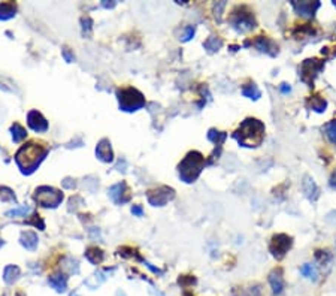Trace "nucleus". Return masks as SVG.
Segmentation results:
<instances>
[{
	"label": "nucleus",
	"instance_id": "f257e3e1",
	"mask_svg": "<svg viewBox=\"0 0 336 296\" xmlns=\"http://www.w3.org/2000/svg\"><path fill=\"white\" fill-rule=\"evenodd\" d=\"M48 154V150L36 142H28L27 145H22L18 153L15 154V162L22 174L30 175L37 169L40 162Z\"/></svg>",
	"mask_w": 336,
	"mask_h": 296
},
{
	"label": "nucleus",
	"instance_id": "f03ea898",
	"mask_svg": "<svg viewBox=\"0 0 336 296\" xmlns=\"http://www.w3.org/2000/svg\"><path fill=\"white\" fill-rule=\"evenodd\" d=\"M265 136V126L254 118H248L245 120L239 130L235 133V138L238 139L239 144L245 145V147H257L262 144Z\"/></svg>",
	"mask_w": 336,
	"mask_h": 296
},
{
	"label": "nucleus",
	"instance_id": "7ed1b4c3",
	"mask_svg": "<svg viewBox=\"0 0 336 296\" xmlns=\"http://www.w3.org/2000/svg\"><path fill=\"white\" fill-rule=\"evenodd\" d=\"M205 165L203 156L197 151L190 153L179 165V177L185 181V183H193L199 174L202 172Z\"/></svg>",
	"mask_w": 336,
	"mask_h": 296
},
{
	"label": "nucleus",
	"instance_id": "20e7f679",
	"mask_svg": "<svg viewBox=\"0 0 336 296\" xmlns=\"http://www.w3.org/2000/svg\"><path fill=\"white\" fill-rule=\"evenodd\" d=\"M117 96H118L120 108L123 111H127V112L136 111V109H139L145 105V99H144L142 93L138 91L136 88H132V87L118 90Z\"/></svg>",
	"mask_w": 336,
	"mask_h": 296
},
{
	"label": "nucleus",
	"instance_id": "39448f33",
	"mask_svg": "<svg viewBox=\"0 0 336 296\" xmlns=\"http://www.w3.org/2000/svg\"><path fill=\"white\" fill-rule=\"evenodd\" d=\"M34 201L45 207V208H55L61 204L63 201V193L58 192L57 189L54 187H48V186H42L39 189H36V193H34Z\"/></svg>",
	"mask_w": 336,
	"mask_h": 296
},
{
	"label": "nucleus",
	"instance_id": "423d86ee",
	"mask_svg": "<svg viewBox=\"0 0 336 296\" xmlns=\"http://www.w3.org/2000/svg\"><path fill=\"white\" fill-rule=\"evenodd\" d=\"M175 196L173 190L169 187H159L156 190L148 192V202L154 207H163L166 205L172 198Z\"/></svg>",
	"mask_w": 336,
	"mask_h": 296
},
{
	"label": "nucleus",
	"instance_id": "0eeeda50",
	"mask_svg": "<svg viewBox=\"0 0 336 296\" xmlns=\"http://www.w3.org/2000/svg\"><path fill=\"white\" fill-rule=\"evenodd\" d=\"M109 196L118 205L126 204L130 201V189L126 183H118L109 189Z\"/></svg>",
	"mask_w": 336,
	"mask_h": 296
},
{
	"label": "nucleus",
	"instance_id": "6e6552de",
	"mask_svg": "<svg viewBox=\"0 0 336 296\" xmlns=\"http://www.w3.org/2000/svg\"><path fill=\"white\" fill-rule=\"evenodd\" d=\"M290 246H292V240H290L287 235H277V237H274V240H272L271 252H272L274 256L283 258V256L287 253V250L290 249Z\"/></svg>",
	"mask_w": 336,
	"mask_h": 296
},
{
	"label": "nucleus",
	"instance_id": "1a4fd4ad",
	"mask_svg": "<svg viewBox=\"0 0 336 296\" xmlns=\"http://www.w3.org/2000/svg\"><path fill=\"white\" fill-rule=\"evenodd\" d=\"M27 123L34 132H46L48 130V121L43 118V115L37 111H30L27 115Z\"/></svg>",
	"mask_w": 336,
	"mask_h": 296
},
{
	"label": "nucleus",
	"instance_id": "9d476101",
	"mask_svg": "<svg viewBox=\"0 0 336 296\" xmlns=\"http://www.w3.org/2000/svg\"><path fill=\"white\" fill-rule=\"evenodd\" d=\"M233 25L236 30L239 31H248L254 27V19L251 18V15L248 13H241V15H235L232 19Z\"/></svg>",
	"mask_w": 336,
	"mask_h": 296
},
{
	"label": "nucleus",
	"instance_id": "9b49d317",
	"mask_svg": "<svg viewBox=\"0 0 336 296\" xmlns=\"http://www.w3.org/2000/svg\"><path fill=\"white\" fill-rule=\"evenodd\" d=\"M96 154L97 157L102 160V162H112L114 160V153H112V148H111V142L108 139H102L99 144H97V148H96Z\"/></svg>",
	"mask_w": 336,
	"mask_h": 296
},
{
	"label": "nucleus",
	"instance_id": "f8f14e48",
	"mask_svg": "<svg viewBox=\"0 0 336 296\" xmlns=\"http://www.w3.org/2000/svg\"><path fill=\"white\" fill-rule=\"evenodd\" d=\"M269 283H271L272 291H274L275 295L283 294V291H284V279H283L280 270H278V271H274V273L269 276Z\"/></svg>",
	"mask_w": 336,
	"mask_h": 296
},
{
	"label": "nucleus",
	"instance_id": "ddd939ff",
	"mask_svg": "<svg viewBox=\"0 0 336 296\" xmlns=\"http://www.w3.org/2000/svg\"><path fill=\"white\" fill-rule=\"evenodd\" d=\"M37 235L34 234V232H31V231H27V232H24L22 235H21V244H22V247H25L27 250H36V247H37Z\"/></svg>",
	"mask_w": 336,
	"mask_h": 296
},
{
	"label": "nucleus",
	"instance_id": "4468645a",
	"mask_svg": "<svg viewBox=\"0 0 336 296\" xmlns=\"http://www.w3.org/2000/svg\"><path fill=\"white\" fill-rule=\"evenodd\" d=\"M16 4L13 1H4L0 3V19H9L15 15Z\"/></svg>",
	"mask_w": 336,
	"mask_h": 296
},
{
	"label": "nucleus",
	"instance_id": "2eb2a0df",
	"mask_svg": "<svg viewBox=\"0 0 336 296\" xmlns=\"http://www.w3.org/2000/svg\"><path fill=\"white\" fill-rule=\"evenodd\" d=\"M48 283L57 292H64L66 286H67V279L64 276H52V277L48 279Z\"/></svg>",
	"mask_w": 336,
	"mask_h": 296
},
{
	"label": "nucleus",
	"instance_id": "dca6fc26",
	"mask_svg": "<svg viewBox=\"0 0 336 296\" xmlns=\"http://www.w3.org/2000/svg\"><path fill=\"white\" fill-rule=\"evenodd\" d=\"M304 190H305V193H307V196H308L310 199H316V198H317L319 189H317L314 180H311L310 177H307L305 181H304Z\"/></svg>",
	"mask_w": 336,
	"mask_h": 296
},
{
	"label": "nucleus",
	"instance_id": "f3484780",
	"mask_svg": "<svg viewBox=\"0 0 336 296\" xmlns=\"http://www.w3.org/2000/svg\"><path fill=\"white\" fill-rule=\"evenodd\" d=\"M85 256H87V259H88L91 264H94V265H97V264H100V262L103 261V252L99 250L97 247L88 249V250L85 252Z\"/></svg>",
	"mask_w": 336,
	"mask_h": 296
},
{
	"label": "nucleus",
	"instance_id": "a211bd4d",
	"mask_svg": "<svg viewBox=\"0 0 336 296\" xmlns=\"http://www.w3.org/2000/svg\"><path fill=\"white\" fill-rule=\"evenodd\" d=\"M18 277H19V270H18V267L9 265V267L4 268V282H6L7 285H12Z\"/></svg>",
	"mask_w": 336,
	"mask_h": 296
},
{
	"label": "nucleus",
	"instance_id": "6ab92c4d",
	"mask_svg": "<svg viewBox=\"0 0 336 296\" xmlns=\"http://www.w3.org/2000/svg\"><path fill=\"white\" fill-rule=\"evenodd\" d=\"M10 132H12V139H13V142H19V141H22V139L27 136L25 129H24L22 126H19L18 123H15V124L10 127Z\"/></svg>",
	"mask_w": 336,
	"mask_h": 296
},
{
	"label": "nucleus",
	"instance_id": "aec40b11",
	"mask_svg": "<svg viewBox=\"0 0 336 296\" xmlns=\"http://www.w3.org/2000/svg\"><path fill=\"white\" fill-rule=\"evenodd\" d=\"M295 6L298 7V10H299L302 15H314V7H317L319 3L314 4V6H313V3H301V4L295 3Z\"/></svg>",
	"mask_w": 336,
	"mask_h": 296
},
{
	"label": "nucleus",
	"instance_id": "412c9836",
	"mask_svg": "<svg viewBox=\"0 0 336 296\" xmlns=\"http://www.w3.org/2000/svg\"><path fill=\"white\" fill-rule=\"evenodd\" d=\"M301 274H302V276H305V277H308V279L317 280V270H316V267H314V265H311V264L304 265V267L301 268Z\"/></svg>",
	"mask_w": 336,
	"mask_h": 296
},
{
	"label": "nucleus",
	"instance_id": "4be33fe9",
	"mask_svg": "<svg viewBox=\"0 0 336 296\" xmlns=\"http://www.w3.org/2000/svg\"><path fill=\"white\" fill-rule=\"evenodd\" d=\"M242 94L250 97V99H259L260 97V90L257 88V85H248L242 90Z\"/></svg>",
	"mask_w": 336,
	"mask_h": 296
},
{
	"label": "nucleus",
	"instance_id": "5701e85b",
	"mask_svg": "<svg viewBox=\"0 0 336 296\" xmlns=\"http://www.w3.org/2000/svg\"><path fill=\"white\" fill-rule=\"evenodd\" d=\"M208 138L211 139V141H214L215 144H221L224 139H226V133H223V132H215V130H211L209 133H208Z\"/></svg>",
	"mask_w": 336,
	"mask_h": 296
},
{
	"label": "nucleus",
	"instance_id": "b1692460",
	"mask_svg": "<svg viewBox=\"0 0 336 296\" xmlns=\"http://www.w3.org/2000/svg\"><path fill=\"white\" fill-rule=\"evenodd\" d=\"M205 46H206L209 51H217V49L221 46V40H220V39H215V37L212 36V37H209V39L205 42Z\"/></svg>",
	"mask_w": 336,
	"mask_h": 296
},
{
	"label": "nucleus",
	"instance_id": "393cba45",
	"mask_svg": "<svg viewBox=\"0 0 336 296\" xmlns=\"http://www.w3.org/2000/svg\"><path fill=\"white\" fill-rule=\"evenodd\" d=\"M326 132H328V136H329V139L336 144V121H332V123H329L328 126H326Z\"/></svg>",
	"mask_w": 336,
	"mask_h": 296
},
{
	"label": "nucleus",
	"instance_id": "a878e982",
	"mask_svg": "<svg viewBox=\"0 0 336 296\" xmlns=\"http://www.w3.org/2000/svg\"><path fill=\"white\" fill-rule=\"evenodd\" d=\"M28 211H30V208H28V207H22V208H16V210L7 211V213H6V216H9V217H10V216H13V217H15V216H25Z\"/></svg>",
	"mask_w": 336,
	"mask_h": 296
},
{
	"label": "nucleus",
	"instance_id": "bb28decb",
	"mask_svg": "<svg viewBox=\"0 0 336 296\" xmlns=\"http://www.w3.org/2000/svg\"><path fill=\"white\" fill-rule=\"evenodd\" d=\"M193 34H194V27H185L184 28V34H182V40H188V39H191L193 37Z\"/></svg>",
	"mask_w": 336,
	"mask_h": 296
},
{
	"label": "nucleus",
	"instance_id": "cd10ccee",
	"mask_svg": "<svg viewBox=\"0 0 336 296\" xmlns=\"http://www.w3.org/2000/svg\"><path fill=\"white\" fill-rule=\"evenodd\" d=\"M61 52H63V57L66 58V61H69V63H70V61H73V58H75V57L70 54L69 48H63V49H61Z\"/></svg>",
	"mask_w": 336,
	"mask_h": 296
},
{
	"label": "nucleus",
	"instance_id": "c85d7f7f",
	"mask_svg": "<svg viewBox=\"0 0 336 296\" xmlns=\"http://www.w3.org/2000/svg\"><path fill=\"white\" fill-rule=\"evenodd\" d=\"M132 213H133L135 216H138V217H141V216L144 214L142 207H133V208H132Z\"/></svg>",
	"mask_w": 336,
	"mask_h": 296
},
{
	"label": "nucleus",
	"instance_id": "c756f323",
	"mask_svg": "<svg viewBox=\"0 0 336 296\" xmlns=\"http://www.w3.org/2000/svg\"><path fill=\"white\" fill-rule=\"evenodd\" d=\"M284 87H281V91L283 93H287V91H290V87H287V84H283Z\"/></svg>",
	"mask_w": 336,
	"mask_h": 296
},
{
	"label": "nucleus",
	"instance_id": "7c9ffc66",
	"mask_svg": "<svg viewBox=\"0 0 336 296\" xmlns=\"http://www.w3.org/2000/svg\"><path fill=\"white\" fill-rule=\"evenodd\" d=\"M334 186H335V187H336V174H335V175H334Z\"/></svg>",
	"mask_w": 336,
	"mask_h": 296
}]
</instances>
